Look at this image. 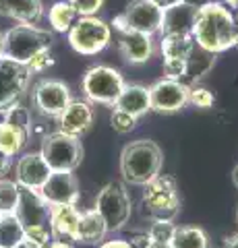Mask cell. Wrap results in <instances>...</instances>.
Here are the masks:
<instances>
[{
    "label": "cell",
    "mask_w": 238,
    "mask_h": 248,
    "mask_svg": "<svg viewBox=\"0 0 238 248\" xmlns=\"http://www.w3.org/2000/svg\"><path fill=\"white\" fill-rule=\"evenodd\" d=\"M190 35H193L199 50L216 54V56L236 48L238 29L234 13L218 0L199 6L193 15Z\"/></svg>",
    "instance_id": "cell-1"
},
{
    "label": "cell",
    "mask_w": 238,
    "mask_h": 248,
    "mask_svg": "<svg viewBox=\"0 0 238 248\" xmlns=\"http://www.w3.org/2000/svg\"><path fill=\"white\" fill-rule=\"evenodd\" d=\"M164 153L162 147L149 139H137L125 145L120 153V174L122 180L133 186H145L162 174Z\"/></svg>",
    "instance_id": "cell-2"
},
{
    "label": "cell",
    "mask_w": 238,
    "mask_h": 248,
    "mask_svg": "<svg viewBox=\"0 0 238 248\" xmlns=\"http://www.w3.org/2000/svg\"><path fill=\"white\" fill-rule=\"evenodd\" d=\"M2 56L15 60L25 66L35 54L52 50L54 46V31L44 29L40 25H15L2 33Z\"/></svg>",
    "instance_id": "cell-3"
},
{
    "label": "cell",
    "mask_w": 238,
    "mask_h": 248,
    "mask_svg": "<svg viewBox=\"0 0 238 248\" xmlns=\"http://www.w3.org/2000/svg\"><path fill=\"white\" fill-rule=\"evenodd\" d=\"M125 77L118 68L108 64H95L85 71L81 79V91L89 104L114 106L125 89Z\"/></svg>",
    "instance_id": "cell-4"
},
{
    "label": "cell",
    "mask_w": 238,
    "mask_h": 248,
    "mask_svg": "<svg viewBox=\"0 0 238 248\" xmlns=\"http://www.w3.org/2000/svg\"><path fill=\"white\" fill-rule=\"evenodd\" d=\"M143 205L151 219L174 221L180 213V195L172 176L159 174L143 186Z\"/></svg>",
    "instance_id": "cell-5"
},
{
    "label": "cell",
    "mask_w": 238,
    "mask_h": 248,
    "mask_svg": "<svg viewBox=\"0 0 238 248\" xmlns=\"http://www.w3.org/2000/svg\"><path fill=\"white\" fill-rule=\"evenodd\" d=\"M40 153L52 172H75L83 161L81 139L66 135L63 130H54V133L46 135Z\"/></svg>",
    "instance_id": "cell-6"
},
{
    "label": "cell",
    "mask_w": 238,
    "mask_h": 248,
    "mask_svg": "<svg viewBox=\"0 0 238 248\" xmlns=\"http://www.w3.org/2000/svg\"><path fill=\"white\" fill-rule=\"evenodd\" d=\"M112 42V25L99 17H79L68 31V44L81 56H95Z\"/></svg>",
    "instance_id": "cell-7"
},
{
    "label": "cell",
    "mask_w": 238,
    "mask_h": 248,
    "mask_svg": "<svg viewBox=\"0 0 238 248\" xmlns=\"http://www.w3.org/2000/svg\"><path fill=\"white\" fill-rule=\"evenodd\" d=\"M94 209L104 217L108 232H120L133 215V201L122 182H108L97 192Z\"/></svg>",
    "instance_id": "cell-8"
},
{
    "label": "cell",
    "mask_w": 238,
    "mask_h": 248,
    "mask_svg": "<svg viewBox=\"0 0 238 248\" xmlns=\"http://www.w3.org/2000/svg\"><path fill=\"white\" fill-rule=\"evenodd\" d=\"M166 11L153 0H130L127 9L114 17L112 25L116 31H139V33L156 35L164 25Z\"/></svg>",
    "instance_id": "cell-9"
},
{
    "label": "cell",
    "mask_w": 238,
    "mask_h": 248,
    "mask_svg": "<svg viewBox=\"0 0 238 248\" xmlns=\"http://www.w3.org/2000/svg\"><path fill=\"white\" fill-rule=\"evenodd\" d=\"M73 102L71 87L60 79H42L32 91V104L40 114L58 118Z\"/></svg>",
    "instance_id": "cell-10"
},
{
    "label": "cell",
    "mask_w": 238,
    "mask_h": 248,
    "mask_svg": "<svg viewBox=\"0 0 238 248\" xmlns=\"http://www.w3.org/2000/svg\"><path fill=\"white\" fill-rule=\"evenodd\" d=\"M29 81L32 73L27 71V66L0 56V112L19 102L29 87Z\"/></svg>",
    "instance_id": "cell-11"
},
{
    "label": "cell",
    "mask_w": 238,
    "mask_h": 248,
    "mask_svg": "<svg viewBox=\"0 0 238 248\" xmlns=\"http://www.w3.org/2000/svg\"><path fill=\"white\" fill-rule=\"evenodd\" d=\"M189 93L190 87L182 81L174 79H159L149 87V99H151V110L159 114H174L180 112L189 104Z\"/></svg>",
    "instance_id": "cell-12"
},
{
    "label": "cell",
    "mask_w": 238,
    "mask_h": 248,
    "mask_svg": "<svg viewBox=\"0 0 238 248\" xmlns=\"http://www.w3.org/2000/svg\"><path fill=\"white\" fill-rule=\"evenodd\" d=\"M40 195L50 207L79 203V180L73 172H52L40 188Z\"/></svg>",
    "instance_id": "cell-13"
},
{
    "label": "cell",
    "mask_w": 238,
    "mask_h": 248,
    "mask_svg": "<svg viewBox=\"0 0 238 248\" xmlns=\"http://www.w3.org/2000/svg\"><path fill=\"white\" fill-rule=\"evenodd\" d=\"M15 215H17V219L23 223V228L48 226L50 205L44 201L40 190L19 186V201H17V207H15Z\"/></svg>",
    "instance_id": "cell-14"
},
{
    "label": "cell",
    "mask_w": 238,
    "mask_h": 248,
    "mask_svg": "<svg viewBox=\"0 0 238 248\" xmlns=\"http://www.w3.org/2000/svg\"><path fill=\"white\" fill-rule=\"evenodd\" d=\"M50 174L52 170L46 164V159L42 157L40 151L23 153L17 161V166H15V182L23 186V188L40 190Z\"/></svg>",
    "instance_id": "cell-15"
},
{
    "label": "cell",
    "mask_w": 238,
    "mask_h": 248,
    "mask_svg": "<svg viewBox=\"0 0 238 248\" xmlns=\"http://www.w3.org/2000/svg\"><path fill=\"white\" fill-rule=\"evenodd\" d=\"M56 120H58V130L81 139L94 124V108H91L87 99H73Z\"/></svg>",
    "instance_id": "cell-16"
},
{
    "label": "cell",
    "mask_w": 238,
    "mask_h": 248,
    "mask_svg": "<svg viewBox=\"0 0 238 248\" xmlns=\"http://www.w3.org/2000/svg\"><path fill=\"white\" fill-rule=\"evenodd\" d=\"M118 50L120 56L125 58L128 64H145L151 60L156 46H153V35L139 33V31H118Z\"/></svg>",
    "instance_id": "cell-17"
},
{
    "label": "cell",
    "mask_w": 238,
    "mask_h": 248,
    "mask_svg": "<svg viewBox=\"0 0 238 248\" xmlns=\"http://www.w3.org/2000/svg\"><path fill=\"white\" fill-rule=\"evenodd\" d=\"M81 211L77 205H54L50 207L48 228L54 240H64V242H75V232L79 223Z\"/></svg>",
    "instance_id": "cell-18"
},
{
    "label": "cell",
    "mask_w": 238,
    "mask_h": 248,
    "mask_svg": "<svg viewBox=\"0 0 238 248\" xmlns=\"http://www.w3.org/2000/svg\"><path fill=\"white\" fill-rule=\"evenodd\" d=\"M108 226H106L104 217L99 215L95 209L89 211H81L79 223H77V232H75V242L77 244H85V246H99L106 242L108 236Z\"/></svg>",
    "instance_id": "cell-19"
},
{
    "label": "cell",
    "mask_w": 238,
    "mask_h": 248,
    "mask_svg": "<svg viewBox=\"0 0 238 248\" xmlns=\"http://www.w3.org/2000/svg\"><path fill=\"white\" fill-rule=\"evenodd\" d=\"M0 15L25 25H37L44 17L42 0H0Z\"/></svg>",
    "instance_id": "cell-20"
},
{
    "label": "cell",
    "mask_w": 238,
    "mask_h": 248,
    "mask_svg": "<svg viewBox=\"0 0 238 248\" xmlns=\"http://www.w3.org/2000/svg\"><path fill=\"white\" fill-rule=\"evenodd\" d=\"M114 108L135 116V118H141V116H145L151 110L149 87H145V85H125Z\"/></svg>",
    "instance_id": "cell-21"
},
{
    "label": "cell",
    "mask_w": 238,
    "mask_h": 248,
    "mask_svg": "<svg viewBox=\"0 0 238 248\" xmlns=\"http://www.w3.org/2000/svg\"><path fill=\"white\" fill-rule=\"evenodd\" d=\"M197 44L190 33L184 31H170V33L162 35L159 42V50H162L164 58H189L195 52Z\"/></svg>",
    "instance_id": "cell-22"
},
{
    "label": "cell",
    "mask_w": 238,
    "mask_h": 248,
    "mask_svg": "<svg viewBox=\"0 0 238 248\" xmlns=\"http://www.w3.org/2000/svg\"><path fill=\"white\" fill-rule=\"evenodd\" d=\"M213 66H216V54H209V52H203V50H199V54L193 52L187 58V73H184L182 83H187L189 87L199 85L211 73Z\"/></svg>",
    "instance_id": "cell-23"
},
{
    "label": "cell",
    "mask_w": 238,
    "mask_h": 248,
    "mask_svg": "<svg viewBox=\"0 0 238 248\" xmlns=\"http://www.w3.org/2000/svg\"><path fill=\"white\" fill-rule=\"evenodd\" d=\"M172 248H211L207 232L199 226H176L170 240Z\"/></svg>",
    "instance_id": "cell-24"
},
{
    "label": "cell",
    "mask_w": 238,
    "mask_h": 248,
    "mask_svg": "<svg viewBox=\"0 0 238 248\" xmlns=\"http://www.w3.org/2000/svg\"><path fill=\"white\" fill-rule=\"evenodd\" d=\"M29 137H32V133H27V130H23V128L0 118V149L4 153H9L11 157H15L17 153L23 151V147L29 141Z\"/></svg>",
    "instance_id": "cell-25"
},
{
    "label": "cell",
    "mask_w": 238,
    "mask_h": 248,
    "mask_svg": "<svg viewBox=\"0 0 238 248\" xmlns=\"http://www.w3.org/2000/svg\"><path fill=\"white\" fill-rule=\"evenodd\" d=\"M77 19H79V15H77V11L73 9V4L68 0L54 2L48 9V23L52 31H56V33H68Z\"/></svg>",
    "instance_id": "cell-26"
},
{
    "label": "cell",
    "mask_w": 238,
    "mask_h": 248,
    "mask_svg": "<svg viewBox=\"0 0 238 248\" xmlns=\"http://www.w3.org/2000/svg\"><path fill=\"white\" fill-rule=\"evenodd\" d=\"M193 15L195 9H190L187 4L174 6V9L166 11L164 17V25L159 29V33H170V31H184V33H190V25H193Z\"/></svg>",
    "instance_id": "cell-27"
},
{
    "label": "cell",
    "mask_w": 238,
    "mask_h": 248,
    "mask_svg": "<svg viewBox=\"0 0 238 248\" xmlns=\"http://www.w3.org/2000/svg\"><path fill=\"white\" fill-rule=\"evenodd\" d=\"M25 238V228L17 215H0V248H15Z\"/></svg>",
    "instance_id": "cell-28"
},
{
    "label": "cell",
    "mask_w": 238,
    "mask_h": 248,
    "mask_svg": "<svg viewBox=\"0 0 238 248\" xmlns=\"http://www.w3.org/2000/svg\"><path fill=\"white\" fill-rule=\"evenodd\" d=\"M17 201H19V184L15 180L0 178V215L15 213Z\"/></svg>",
    "instance_id": "cell-29"
},
{
    "label": "cell",
    "mask_w": 238,
    "mask_h": 248,
    "mask_svg": "<svg viewBox=\"0 0 238 248\" xmlns=\"http://www.w3.org/2000/svg\"><path fill=\"white\" fill-rule=\"evenodd\" d=\"M0 118L15 124V126H19L23 130H27V133H32V114H29V110L25 106H21L19 102L9 106L6 110L0 112Z\"/></svg>",
    "instance_id": "cell-30"
},
{
    "label": "cell",
    "mask_w": 238,
    "mask_h": 248,
    "mask_svg": "<svg viewBox=\"0 0 238 248\" xmlns=\"http://www.w3.org/2000/svg\"><path fill=\"white\" fill-rule=\"evenodd\" d=\"M137 122H139V118H135V116L118 110V108H114L112 114H110V124H112V128L116 130L118 135L133 133V130L137 128Z\"/></svg>",
    "instance_id": "cell-31"
},
{
    "label": "cell",
    "mask_w": 238,
    "mask_h": 248,
    "mask_svg": "<svg viewBox=\"0 0 238 248\" xmlns=\"http://www.w3.org/2000/svg\"><path fill=\"white\" fill-rule=\"evenodd\" d=\"M176 223L174 221H166V219H153L151 226L147 230V236L153 242H170L174 236Z\"/></svg>",
    "instance_id": "cell-32"
},
{
    "label": "cell",
    "mask_w": 238,
    "mask_h": 248,
    "mask_svg": "<svg viewBox=\"0 0 238 248\" xmlns=\"http://www.w3.org/2000/svg\"><path fill=\"white\" fill-rule=\"evenodd\" d=\"M189 104H193L195 108H201V110H207V108L216 104V95L209 89L201 87V85H193L189 93Z\"/></svg>",
    "instance_id": "cell-33"
},
{
    "label": "cell",
    "mask_w": 238,
    "mask_h": 248,
    "mask_svg": "<svg viewBox=\"0 0 238 248\" xmlns=\"http://www.w3.org/2000/svg\"><path fill=\"white\" fill-rule=\"evenodd\" d=\"M25 240L33 242L35 246L44 248V246H48L54 238H52V232H50L48 226H29V228H25Z\"/></svg>",
    "instance_id": "cell-34"
},
{
    "label": "cell",
    "mask_w": 238,
    "mask_h": 248,
    "mask_svg": "<svg viewBox=\"0 0 238 248\" xmlns=\"http://www.w3.org/2000/svg\"><path fill=\"white\" fill-rule=\"evenodd\" d=\"M54 56H52V50H44L40 54H35V56L27 62V71L32 73V75H37V73H44V71H48L50 66H54Z\"/></svg>",
    "instance_id": "cell-35"
},
{
    "label": "cell",
    "mask_w": 238,
    "mask_h": 248,
    "mask_svg": "<svg viewBox=\"0 0 238 248\" xmlns=\"http://www.w3.org/2000/svg\"><path fill=\"white\" fill-rule=\"evenodd\" d=\"M187 73V58H164V77L166 79L182 81Z\"/></svg>",
    "instance_id": "cell-36"
},
{
    "label": "cell",
    "mask_w": 238,
    "mask_h": 248,
    "mask_svg": "<svg viewBox=\"0 0 238 248\" xmlns=\"http://www.w3.org/2000/svg\"><path fill=\"white\" fill-rule=\"evenodd\" d=\"M68 2L73 4V9L77 11L79 17H94L104 6L106 0H68Z\"/></svg>",
    "instance_id": "cell-37"
},
{
    "label": "cell",
    "mask_w": 238,
    "mask_h": 248,
    "mask_svg": "<svg viewBox=\"0 0 238 248\" xmlns=\"http://www.w3.org/2000/svg\"><path fill=\"white\" fill-rule=\"evenodd\" d=\"M11 166H13V157L0 149V178H4V174H9Z\"/></svg>",
    "instance_id": "cell-38"
},
{
    "label": "cell",
    "mask_w": 238,
    "mask_h": 248,
    "mask_svg": "<svg viewBox=\"0 0 238 248\" xmlns=\"http://www.w3.org/2000/svg\"><path fill=\"white\" fill-rule=\"evenodd\" d=\"M97 248H130L127 240H106Z\"/></svg>",
    "instance_id": "cell-39"
},
{
    "label": "cell",
    "mask_w": 238,
    "mask_h": 248,
    "mask_svg": "<svg viewBox=\"0 0 238 248\" xmlns=\"http://www.w3.org/2000/svg\"><path fill=\"white\" fill-rule=\"evenodd\" d=\"M153 2L159 4L164 11H168V9H174V6H180L184 0H153Z\"/></svg>",
    "instance_id": "cell-40"
},
{
    "label": "cell",
    "mask_w": 238,
    "mask_h": 248,
    "mask_svg": "<svg viewBox=\"0 0 238 248\" xmlns=\"http://www.w3.org/2000/svg\"><path fill=\"white\" fill-rule=\"evenodd\" d=\"M44 248H73V244L64 242V240H52V242L48 246H44Z\"/></svg>",
    "instance_id": "cell-41"
},
{
    "label": "cell",
    "mask_w": 238,
    "mask_h": 248,
    "mask_svg": "<svg viewBox=\"0 0 238 248\" xmlns=\"http://www.w3.org/2000/svg\"><path fill=\"white\" fill-rule=\"evenodd\" d=\"M224 248H238V234H232L224 240Z\"/></svg>",
    "instance_id": "cell-42"
},
{
    "label": "cell",
    "mask_w": 238,
    "mask_h": 248,
    "mask_svg": "<svg viewBox=\"0 0 238 248\" xmlns=\"http://www.w3.org/2000/svg\"><path fill=\"white\" fill-rule=\"evenodd\" d=\"M145 248H172L170 242H153V240H149V244Z\"/></svg>",
    "instance_id": "cell-43"
},
{
    "label": "cell",
    "mask_w": 238,
    "mask_h": 248,
    "mask_svg": "<svg viewBox=\"0 0 238 248\" xmlns=\"http://www.w3.org/2000/svg\"><path fill=\"white\" fill-rule=\"evenodd\" d=\"M15 248H40V246H35L33 242H29V240H25V238H23L21 242H19L17 246H15Z\"/></svg>",
    "instance_id": "cell-44"
},
{
    "label": "cell",
    "mask_w": 238,
    "mask_h": 248,
    "mask_svg": "<svg viewBox=\"0 0 238 248\" xmlns=\"http://www.w3.org/2000/svg\"><path fill=\"white\" fill-rule=\"evenodd\" d=\"M220 2H222V4H226L230 11H232V9L238 11V0H220Z\"/></svg>",
    "instance_id": "cell-45"
},
{
    "label": "cell",
    "mask_w": 238,
    "mask_h": 248,
    "mask_svg": "<svg viewBox=\"0 0 238 248\" xmlns=\"http://www.w3.org/2000/svg\"><path fill=\"white\" fill-rule=\"evenodd\" d=\"M232 182H234V186L238 188V164H236L234 170H232Z\"/></svg>",
    "instance_id": "cell-46"
},
{
    "label": "cell",
    "mask_w": 238,
    "mask_h": 248,
    "mask_svg": "<svg viewBox=\"0 0 238 248\" xmlns=\"http://www.w3.org/2000/svg\"><path fill=\"white\" fill-rule=\"evenodd\" d=\"M2 46H4V42H2V33H0V56H2Z\"/></svg>",
    "instance_id": "cell-47"
},
{
    "label": "cell",
    "mask_w": 238,
    "mask_h": 248,
    "mask_svg": "<svg viewBox=\"0 0 238 248\" xmlns=\"http://www.w3.org/2000/svg\"><path fill=\"white\" fill-rule=\"evenodd\" d=\"M234 17H236V29H238V13L234 15ZM236 48H238V44H236Z\"/></svg>",
    "instance_id": "cell-48"
},
{
    "label": "cell",
    "mask_w": 238,
    "mask_h": 248,
    "mask_svg": "<svg viewBox=\"0 0 238 248\" xmlns=\"http://www.w3.org/2000/svg\"><path fill=\"white\" fill-rule=\"evenodd\" d=\"M236 223H238V209H236Z\"/></svg>",
    "instance_id": "cell-49"
}]
</instances>
